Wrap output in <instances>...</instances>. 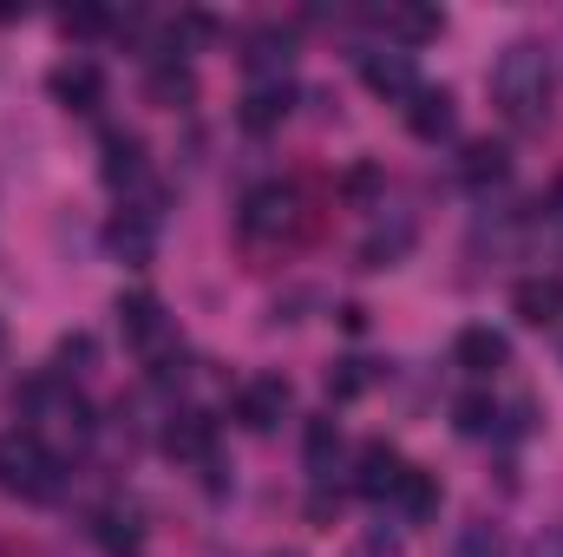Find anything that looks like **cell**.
Returning a JSON list of instances; mask_svg holds the SVG:
<instances>
[{
  "label": "cell",
  "instance_id": "cell-18",
  "mask_svg": "<svg viewBox=\"0 0 563 557\" xmlns=\"http://www.w3.org/2000/svg\"><path fill=\"white\" fill-rule=\"evenodd\" d=\"M151 243H157L151 210H119V217H112V230H106V250H112L119 263H151Z\"/></svg>",
  "mask_w": 563,
  "mask_h": 557
},
{
  "label": "cell",
  "instance_id": "cell-2",
  "mask_svg": "<svg viewBox=\"0 0 563 557\" xmlns=\"http://www.w3.org/2000/svg\"><path fill=\"white\" fill-rule=\"evenodd\" d=\"M13 407L33 419V433L46 439H66V446H86L92 433H99V419H92V407L66 387V374H33L26 387H13Z\"/></svg>",
  "mask_w": 563,
  "mask_h": 557
},
{
  "label": "cell",
  "instance_id": "cell-7",
  "mask_svg": "<svg viewBox=\"0 0 563 557\" xmlns=\"http://www.w3.org/2000/svg\"><path fill=\"white\" fill-rule=\"evenodd\" d=\"M361 79H367V92H380V99H413V92H420V66H413V53H400V46H367V53H361Z\"/></svg>",
  "mask_w": 563,
  "mask_h": 557
},
{
  "label": "cell",
  "instance_id": "cell-1",
  "mask_svg": "<svg viewBox=\"0 0 563 557\" xmlns=\"http://www.w3.org/2000/svg\"><path fill=\"white\" fill-rule=\"evenodd\" d=\"M551 92H558V79H551L544 46L518 40V46H505V53H498V66H492V99H498V112H505L511 125L538 132V125L551 119Z\"/></svg>",
  "mask_w": 563,
  "mask_h": 557
},
{
  "label": "cell",
  "instance_id": "cell-12",
  "mask_svg": "<svg viewBox=\"0 0 563 557\" xmlns=\"http://www.w3.org/2000/svg\"><path fill=\"white\" fill-rule=\"evenodd\" d=\"M341 452H347V439H341V426H334V414H314L308 419V433H301V459H308V479H334L341 472Z\"/></svg>",
  "mask_w": 563,
  "mask_h": 557
},
{
  "label": "cell",
  "instance_id": "cell-21",
  "mask_svg": "<svg viewBox=\"0 0 563 557\" xmlns=\"http://www.w3.org/2000/svg\"><path fill=\"white\" fill-rule=\"evenodd\" d=\"M387 505H394V512H400V518H407V525H426V518H432V512H439V479H432V472H420V466H407V472H400V485H394V499H387Z\"/></svg>",
  "mask_w": 563,
  "mask_h": 557
},
{
  "label": "cell",
  "instance_id": "cell-5",
  "mask_svg": "<svg viewBox=\"0 0 563 557\" xmlns=\"http://www.w3.org/2000/svg\"><path fill=\"white\" fill-rule=\"evenodd\" d=\"M288 407H295V387L282 374H256L250 387H236V419L250 433H276L282 419H288Z\"/></svg>",
  "mask_w": 563,
  "mask_h": 557
},
{
  "label": "cell",
  "instance_id": "cell-9",
  "mask_svg": "<svg viewBox=\"0 0 563 557\" xmlns=\"http://www.w3.org/2000/svg\"><path fill=\"white\" fill-rule=\"evenodd\" d=\"M164 452L184 459V466H217V419L184 407V414L164 419Z\"/></svg>",
  "mask_w": 563,
  "mask_h": 557
},
{
  "label": "cell",
  "instance_id": "cell-19",
  "mask_svg": "<svg viewBox=\"0 0 563 557\" xmlns=\"http://www.w3.org/2000/svg\"><path fill=\"white\" fill-rule=\"evenodd\" d=\"M380 26H387V40H394L400 53H413V46H426V40H439L445 13H439V7H387Z\"/></svg>",
  "mask_w": 563,
  "mask_h": 557
},
{
  "label": "cell",
  "instance_id": "cell-14",
  "mask_svg": "<svg viewBox=\"0 0 563 557\" xmlns=\"http://www.w3.org/2000/svg\"><path fill=\"white\" fill-rule=\"evenodd\" d=\"M452 361H459L465 374H498V368L511 361V341H505L498 328H459V341H452Z\"/></svg>",
  "mask_w": 563,
  "mask_h": 557
},
{
  "label": "cell",
  "instance_id": "cell-26",
  "mask_svg": "<svg viewBox=\"0 0 563 557\" xmlns=\"http://www.w3.org/2000/svg\"><path fill=\"white\" fill-rule=\"evenodd\" d=\"M374 387V361H341L334 374H328V401H354V394H367Z\"/></svg>",
  "mask_w": 563,
  "mask_h": 557
},
{
  "label": "cell",
  "instance_id": "cell-15",
  "mask_svg": "<svg viewBox=\"0 0 563 557\" xmlns=\"http://www.w3.org/2000/svg\"><path fill=\"white\" fill-rule=\"evenodd\" d=\"M288 59H295V33H282V26H256V33L243 40V66L256 73V86H263V79H282Z\"/></svg>",
  "mask_w": 563,
  "mask_h": 557
},
{
  "label": "cell",
  "instance_id": "cell-10",
  "mask_svg": "<svg viewBox=\"0 0 563 557\" xmlns=\"http://www.w3.org/2000/svg\"><path fill=\"white\" fill-rule=\"evenodd\" d=\"M46 92H53L66 112H99V99H106V73H99L92 59H66V66H53Z\"/></svg>",
  "mask_w": 563,
  "mask_h": 557
},
{
  "label": "cell",
  "instance_id": "cell-13",
  "mask_svg": "<svg viewBox=\"0 0 563 557\" xmlns=\"http://www.w3.org/2000/svg\"><path fill=\"white\" fill-rule=\"evenodd\" d=\"M452 125H459L452 92H445V86H420V92H413V106H407V132L426 139V144H439V139H452Z\"/></svg>",
  "mask_w": 563,
  "mask_h": 557
},
{
  "label": "cell",
  "instance_id": "cell-25",
  "mask_svg": "<svg viewBox=\"0 0 563 557\" xmlns=\"http://www.w3.org/2000/svg\"><path fill=\"white\" fill-rule=\"evenodd\" d=\"M452 419H459V433H465V439H485V433H498V407H492L485 394H465V401L452 407Z\"/></svg>",
  "mask_w": 563,
  "mask_h": 557
},
{
  "label": "cell",
  "instance_id": "cell-6",
  "mask_svg": "<svg viewBox=\"0 0 563 557\" xmlns=\"http://www.w3.org/2000/svg\"><path fill=\"white\" fill-rule=\"evenodd\" d=\"M119 328H125V341L151 354V361H164V348H170V321H164V302L157 295H119Z\"/></svg>",
  "mask_w": 563,
  "mask_h": 557
},
{
  "label": "cell",
  "instance_id": "cell-28",
  "mask_svg": "<svg viewBox=\"0 0 563 557\" xmlns=\"http://www.w3.org/2000/svg\"><path fill=\"white\" fill-rule=\"evenodd\" d=\"M99 361V341L92 335H66L59 341V368H92Z\"/></svg>",
  "mask_w": 563,
  "mask_h": 557
},
{
  "label": "cell",
  "instance_id": "cell-31",
  "mask_svg": "<svg viewBox=\"0 0 563 557\" xmlns=\"http://www.w3.org/2000/svg\"><path fill=\"white\" fill-rule=\"evenodd\" d=\"M341 328H354V335H361V328H367V308H361V302H347V308H341Z\"/></svg>",
  "mask_w": 563,
  "mask_h": 557
},
{
  "label": "cell",
  "instance_id": "cell-4",
  "mask_svg": "<svg viewBox=\"0 0 563 557\" xmlns=\"http://www.w3.org/2000/svg\"><path fill=\"white\" fill-rule=\"evenodd\" d=\"M243 237H250V243H288V237H301V197H295L288 184L256 190V197L243 204Z\"/></svg>",
  "mask_w": 563,
  "mask_h": 557
},
{
  "label": "cell",
  "instance_id": "cell-20",
  "mask_svg": "<svg viewBox=\"0 0 563 557\" xmlns=\"http://www.w3.org/2000/svg\"><path fill=\"white\" fill-rule=\"evenodd\" d=\"M288 106H295V86H288V79H263V86H250V99H243V125H250V132H276L282 119H288Z\"/></svg>",
  "mask_w": 563,
  "mask_h": 557
},
{
  "label": "cell",
  "instance_id": "cell-29",
  "mask_svg": "<svg viewBox=\"0 0 563 557\" xmlns=\"http://www.w3.org/2000/svg\"><path fill=\"white\" fill-rule=\"evenodd\" d=\"M106 26H112L106 7H79V13H66V33H79V40H92V33H106Z\"/></svg>",
  "mask_w": 563,
  "mask_h": 557
},
{
  "label": "cell",
  "instance_id": "cell-16",
  "mask_svg": "<svg viewBox=\"0 0 563 557\" xmlns=\"http://www.w3.org/2000/svg\"><path fill=\"white\" fill-rule=\"evenodd\" d=\"M511 315L518 321H531V328H551L563 315V282L558 276H525L511 288Z\"/></svg>",
  "mask_w": 563,
  "mask_h": 557
},
{
  "label": "cell",
  "instance_id": "cell-33",
  "mask_svg": "<svg viewBox=\"0 0 563 557\" xmlns=\"http://www.w3.org/2000/svg\"><path fill=\"white\" fill-rule=\"evenodd\" d=\"M276 557H295V551H276Z\"/></svg>",
  "mask_w": 563,
  "mask_h": 557
},
{
  "label": "cell",
  "instance_id": "cell-17",
  "mask_svg": "<svg viewBox=\"0 0 563 557\" xmlns=\"http://www.w3.org/2000/svg\"><path fill=\"white\" fill-rule=\"evenodd\" d=\"M99 171H106V184H119V190H125V184H139V177H144V139L112 125V132L99 139Z\"/></svg>",
  "mask_w": 563,
  "mask_h": 557
},
{
  "label": "cell",
  "instance_id": "cell-27",
  "mask_svg": "<svg viewBox=\"0 0 563 557\" xmlns=\"http://www.w3.org/2000/svg\"><path fill=\"white\" fill-rule=\"evenodd\" d=\"M452 557H505V532L478 518V525H465V532H459V545H452Z\"/></svg>",
  "mask_w": 563,
  "mask_h": 557
},
{
  "label": "cell",
  "instance_id": "cell-11",
  "mask_svg": "<svg viewBox=\"0 0 563 557\" xmlns=\"http://www.w3.org/2000/svg\"><path fill=\"white\" fill-rule=\"evenodd\" d=\"M400 472H407V459H400L387 439H367L361 459H354V492H361V499H394Z\"/></svg>",
  "mask_w": 563,
  "mask_h": 557
},
{
  "label": "cell",
  "instance_id": "cell-30",
  "mask_svg": "<svg viewBox=\"0 0 563 557\" xmlns=\"http://www.w3.org/2000/svg\"><path fill=\"white\" fill-rule=\"evenodd\" d=\"M531 557H563V525H558V532H544V538L531 545Z\"/></svg>",
  "mask_w": 563,
  "mask_h": 557
},
{
  "label": "cell",
  "instance_id": "cell-24",
  "mask_svg": "<svg viewBox=\"0 0 563 557\" xmlns=\"http://www.w3.org/2000/svg\"><path fill=\"white\" fill-rule=\"evenodd\" d=\"M190 99H197V79H190V66H184V59H157V66H151V106L177 112V106H190Z\"/></svg>",
  "mask_w": 563,
  "mask_h": 557
},
{
  "label": "cell",
  "instance_id": "cell-22",
  "mask_svg": "<svg viewBox=\"0 0 563 557\" xmlns=\"http://www.w3.org/2000/svg\"><path fill=\"white\" fill-rule=\"evenodd\" d=\"M92 538L106 545V557H139V545H144L139 512H125V505H106V512L92 518Z\"/></svg>",
  "mask_w": 563,
  "mask_h": 557
},
{
  "label": "cell",
  "instance_id": "cell-32",
  "mask_svg": "<svg viewBox=\"0 0 563 557\" xmlns=\"http://www.w3.org/2000/svg\"><path fill=\"white\" fill-rule=\"evenodd\" d=\"M551 210H558V217H563V177H558V190H551Z\"/></svg>",
  "mask_w": 563,
  "mask_h": 557
},
{
  "label": "cell",
  "instance_id": "cell-3",
  "mask_svg": "<svg viewBox=\"0 0 563 557\" xmlns=\"http://www.w3.org/2000/svg\"><path fill=\"white\" fill-rule=\"evenodd\" d=\"M59 485H66V466L33 426L0 433V492L7 499H53Z\"/></svg>",
  "mask_w": 563,
  "mask_h": 557
},
{
  "label": "cell",
  "instance_id": "cell-8",
  "mask_svg": "<svg viewBox=\"0 0 563 557\" xmlns=\"http://www.w3.org/2000/svg\"><path fill=\"white\" fill-rule=\"evenodd\" d=\"M413 237H420V223H413L407 210H387V204H380L374 230L361 237V270H394V263L413 250Z\"/></svg>",
  "mask_w": 563,
  "mask_h": 557
},
{
  "label": "cell",
  "instance_id": "cell-23",
  "mask_svg": "<svg viewBox=\"0 0 563 557\" xmlns=\"http://www.w3.org/2000/svg\"><path fill=\"white\" fill-rule=\"evenodd\" d=\"M505 171H511V157H505V144H492V139L465 144V157H459V177H465L472 190H492V184H505Z\"/></svg>",
  "mask_w": 563,
  "mask_h": 557
}]
</instances>
